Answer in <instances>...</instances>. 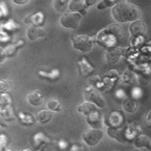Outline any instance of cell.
Returning a JSON list of instances; mask_svg holds the SVG:
<instances>
[{
  "mask_svg": "<svg viewBox=\"0 0 151 151\" xmlns=\"http://www.w3.org/2000/svg\"><path fill=\"white\" fill-rule=\"evenodd\" d=\"M113 19L118 22L125 23L134 21L140 19L141 12L139 9L131 4L128 0H119L111 10Z\"/></svg>",
  "mask_w": 151,
  "mask_h": 151,
  "instance_id": "1",
  "label": "cell"
},
{
  "mask_svg": "<svg viewBox=\"0 0 151 151\" xmlns=\"http://www.w3.org/2000/svg\"><path fill=\"white\" fill-rule=\"evenodd\" d=\"M122 28L119 24H112L98 32L96 36V42L107 48L114 47L122 36Z\"/></svg>",
  "mask_w": 151,
  "mask_h": 151,
  "instance_id": "2",
  "label": "cell"
},
{
  "mask_svg": "<svg viewBox=\"0 0 151 151\" xmlns=\"http://www.w3.org/2000/svg\"><path fill=\"white\" fill-rule=\"evenodd\" d=\"M83 14L76 12H65L60 17V24L66 29H77Z\"/></svg>",
  "mask_w": 151,
  "mask_h": 151,
  "instance_id": "3",
  "label": "cell"
},
{
  "mask_svg": "<svg viewBox=\"0 0 151 151\" xmlns=\"http://www.w3.org/2000/svg\"><path fill=\"white\" fill-rule=\"evenodd\" d=\"M72 45L76 50L88 52L93 47V40L86 35H77L72 38Z\"/></svg>",
  "mask_w": 151,
  "mask_h": 151,
  "instance_id": "4",
  "label": "cell"
},
{
  "mask_svg": "<svg viewBox=\"0 0 151 151\" xmlns=\"http://www.w3.org/2000/svg\"><path fill=\"white\" fill-rule=\"evenodd\" d=\"M83 94H84L85 100L87 101L93 103L101 108L105 106L104 98L102 96L99 90L96 88L92 87V86L86 88L83 92Z\"/></svg>",
  "mask_w": 151,
  "mask_h": 151,
  "instance_id": "5",
  "label": "cell"
},
{
  "mask_svg": "<svg viewBox=\"0 0 151 151\" xmlns=\"http://www.w3.org/2000/svg\"><path fill=\"white\" fill-rule=\"evenodd\" d=\"M104 133L101 129L91 128L83 132V140L88 146H94L103 138Z\"/></svg>",
  "mask_w": 151,
  "mask_h": 151,
  "instance_id": "6",
  "label": "cell"
},
{
  "mask_svg": "<svg viewBox=\"0 0 151 151\" xmlns=\"http://www.w3.org/2000/svg\"><path fill=\"white\" fill-rule=\"evenodd\" d=\"M25 24H32L33 26L42 27L45 23V15L42 12H36L29 14L23 18Z\"/></svg>",
  "mask_w": 151,
  "mask_h": 151,
  "instance_id": "7",
  "label": "cell"
},
{
  "mask_svg": "<svg viewBox=\"0 0 151 151\" xmlns=\"http://www.w3.org/2000/svg\"><path fill=\"white\" fill-rule=\"evenodd\" d=\"M47 35V31L42 27L31 25L27 29V37L30 41H35L40 38H46Z\"/></svg>",
  "mask_w": 151,
  "mask_h": 151,
  "instance_id": "8",
  "label": "cell"
},
{
  "mask_svg": "<svg viewBox=\"0 0 151 151\" xmlns=\"http://www.w3.org/2000/svg\"><path fill=\"white\" fill-rule=\"evenodd\" d=\"M122 55V49L118 47H110L106 48L104 54L105 60L108 64H113L116 63L120 58V56Z\"/></svg>",
  "mask_w": 151,
  "mask_h": 151,
  "instance_id": "9",
  "label": "cell"
},
{
  "mask_svg": "<svg viewBox=\"0 0 151 151\" xmlns=\"http://www.w3.org/2000/svg\"><path fill=\"white\" fill-rule=\"evenodd\" d=\"M124 133L126 141H131L141 134V128L135 123H130L124 129Z\"/></svg>",
  "mask_w": 151,
  "mask_h": 151,
  "instance_id": "10",
  "label": "cell"
},
{
  "mask_svg": "<svg viewBox=\"0 0 151 151\" xmlns=\"http://www.w3.org/2000/svg\"><path fill=\"white\" fill-rule=\"evenodd\" d=\"M24 44V41L20 40L16 44L9 45L6 47H5L3 49H2V51H1V63L3 61L4 58H12V57L14 56L15 54L17 53V50L19 48H22Z\"/></svg>",
  "mask_w": 151,
  "mask_h": 151,
  "instance_id": "11",
  "label": "cell"
},
{
  "mask_svg": "<svg viewBox=\"0 0 151 151\" xmlns=\"http://www.w3.org/2000/svg\"><path fill=\"white\" fill-rule=\"evenodd\" d=\"M146 31V24L141 19L133 21L129 27V32L134 37H138L144 34Z\"/></svg>",
  "mask_w": 151,
  "mask_h": 151,
  "instance_id": "12",
  "label": "cell"
},
{
  "mask_svg": "<svg viewBox=\"0 0 151 151\" xmlns=\"http://www.w3.org/2000/svg\"><path fill=\"white\" fill-rule=\"evenodd\" d=\"M123 122L122 115L118 111H113L108 114V117L106 118L105 122L108 125V127L119 128L121 126Z\"/></svg>",
  "mask_w": 151,
  "mask_h": 151,
  "instance_id": "13",
  "label": "cell"
},
{
  "mask_svg": "<svg viewBox=\"0 0 151 151\" xmlns=\"http://www.w3.org/2000/svg\"><path fill=\"white\" fill-rule=\"evenodd\" d=\"M43 95L40 91L34 90L27 95V101L28 104L33 106H40L43 103Z\"/></svg>",
  "mask_w": 151,
  "mask_h": 151,
  "instance_id": "14",
  "label": "cell"
},
{
  "mask_svg": "<svg viewBox=\"0 0 151 151\" xmlns=\"http://www.w3.org/2000/svg\"><path fill=\"white\" fill-rule=\"evenodd\" d=\"M86 121L88 123V125L91 126V128L94 129H101L103 124V119L101 117L98 110L91 113L90 115H88L86 119Z\"/></svg>",
  "mask_w": 151,
  "mask_h": 151,
  "instance_id": "15",
  "label": "cell"
},
{
  "mask_svg": "<svg viewBox=\"0 0 151 151\" xmlns=\"http://www.w3.org/2000/svg\"><path fill=\"white\" fill-rule=\"evenodd\" d=\"M87 8L83 0H70L69 3L68 9L71 12H76L85 15L86 9Z\"/></svg>",
  "mask_w": 151,
  "mask_h": 151,
  "instance_id": "16",
  "label": "cell"
},
{
  "mask_svg": "<svg viewBox=\"0 0 151 151\" xmlns=\"http://www.w3.org/2000/svg\"><path fill=\"white\" fill-rule=\"evenodd\" d=\"M78 67L79 73L83 76H87L94 72V67L84 57L78 61Z\"/></svg>",
  "mask_w": 151,
  "mask_h": 151,
  "instance_id": "17",
  "label": "cell"
},
{
  "mask_svg": "<svg viewBox=\"0 0 151 151\" xmlns=\"http://www.w3.org/2000/svg\"><path fill=\"white\" fill-rule=\"evenodd\" d=\"M106 132H107V134L111 138L116 140L119 142L125 143L126 141L125 133H124V129H120L119 128L115 127H108Z\"/></svg>",
  "mask_w": 151,
  "mask_h": 151,
  "instance_id": "18",
  "label": "cell"
},
{
  "mask_svg": "<svg viewBox=\"0 0 151 151\" xmlns=\"http://www.w3.org/2000/svg\"><path fill=\"white\" fill-rule=\"evenodd\" d=\"M96 105L89 101H84L77 106L78 113H81V114H83V115L86 116H88L91 113L96 111Z\"/></svg>",
  "mask_w": 151,
  "mask_h": 151,
  "instance_id": "19",
  "label": "cell"
},
{
  "mask_svg": "<svg viewBox=\"0 0 151 151\" xmlns=\"http://www.w3.org/2000/svg\"><path fill=\"white\" fill-rule=\"evenodd\" d=\"M38 74L40 77L43 79L48 80L49 82H55L60 78V72L58 69H53L51 72L48 73L45 71H39Z\"/></svg>",
  "mask_w": 151,
  "mask_h": 151,
  "instance_id": "20",
  "label": "cell"
},
{
  "mask_svg": "<svg viewBox=\"0 0 151 151\" xmlns=\"http://www.w3.org/2000/svg\"><path fill=\"white\" fill-rule=\"evenodd\" d=\"M0 114L2 117V120L5 122H11L14 121L15 116H14V109L12 106H1L0 108Z\"/></svg>",
  "mask_w": 151,
  "mask_h": 151,
  "instance_id": "21",
  "label": "cell"
},
{
  "mask_svg": "<svg viewBox=\"0 0 151 151\" xmlns=\"http://www.w3.org/2000/svg\"><path fill=\"white\" fill-rule=\"evenodd\" d=\"M134 146L137 148L147 147L151 150V138L147 135L140 134L134 139Z\"/></svg>",
  "mask_w": 151,
  "mask_h": 151,
  "instance_id": "22",
  "label": "cell"
},
{
  "mask_svg": "<svg viewBox=\"0 0 151 151\" xmlns=\"http://www.w3.org/2000/svg\"><path fill=\"white\" fill-rule=\"evenodd\" d=\"M137 101L133 98H125L122 102V108L127 113H134L137 108Z\"/></svg>",
  "mask_w": 151,
  "mask_h": 151,
  "instance_id": "23",
  "label": "cell"
},
{
  "mask_svg": "<svg viewBox=\"0 0 151 151\" xmlns=\"http://www.w3.org/2000/svg\"><path fill=\"white\" fill-rule=\"evenodd\" d=\"M52 111L49 110H42L37 114V120L40 124L48 123L52 118Z\"/></svg>",
  "mask_w": 151,
  "mask_h": 151,
  "instance_id": "24",
  "label": "cell"
},
{
  "mask_svg": "<svg viewBox=\"0 0 151 151\" xmlns=\"http://www.w3.org/2000/svg\"><path fill=\"white\" fill-rule=\"evenodd\" d=\"M48 143H49V139L42 132H38L33 137V144L35 147L40 148L41 146Z\"/></svg>",
  "mask_w": 151,
  "mask_h": 151,
  "instance_id": "25",
  "label": "cell"
},
{
  "mask_svg": "<svg viewBox=\"0 0 151 151\" xmlns=\"http://www.w3.org/2000/svg\"><path fill=\"white\" fill-rule=\"evenodd\" d=\"M19 120L23 125H32L35 123V119L32 114L29 113L20 112L18 113Z\"/></svg>",
  "mask_w": 151,
  "mask_h": 151,
  "instance_id": "26",
  "label": "cell"
},
{
  "mask_svg": "<svg viewBox=\"0 0 151 151\" xmlns=\"http://www.w3.org/2000/svg\"><path fill=\"white\" fill-rule=\"evenodd\" d=\"M47 108L52 112H60L61 110V104L58 98H50L47 101Z\"/></svg>",
  "mask_w": 151,
  "mask_h": 151,
  "instance_id": "27",
  "label": "cell"
},
{
  "mask_svg": "<svg viewBox=\"0 0 151 151\" xmlns=\"http://www.w3.org/2000/svg\"><path fill=\"white\" fill-rule=\"evenodd\" d=\"M70 0H53V7L58 12H64L68 8Z\"/></svg>",
  "mask_w": 151,
  "mask_h": 151,
  "instance_id": "28",
  "label": "cell"
},
{
  "mask_svg": "<svg viewBox=\"0 0 151 151\" xmlns=\"http://www.w3.org/2000/svg\"><path fill=\"white\" fill-rule=\"evenodd\" d=\"M151 79V71L149 69H145L141 71L138 76V81L142 85H147L150 83Z\"/></svg>",
  "mask_w": 151,
  "mask_h": 151,
  "instance_id": "29",
  "label": "cell"
},
{
  "mask_svg": "<svg viewBox=\"0 0 151 151\" xmlns=\"http://www.w3.org/2000/svg\"><path fill=\"white\" fill-rule=\"evenodd\" d=\"M19 27H20V25L16 22H14L13 20H9L6 23L2 24V29L6 32V33L7 32H14V31L19 29Z\"/></svg>",
  "mask_w": 151,
  "mask_h": 151,
  "instance_id": "30",
  "label": "cell"
},
{
  "mask_svg": "<svg viewBox=\"0 0 151 151\" xmlns=\"http://www.w3.org/2000/svg\"><path fill=\"white\" fill-rule=\"evenodd\" d=\"M12 105V98L8 93H2L0 96V106H8Z\"/></svg>",
  "mask_w": 151,
  "mask_h": 151,
  "instance_id": "31",
  "label": "cell"
},
{
  "mask_svg": "<svg viewBox=\"0 0 151 151\" xmlns=\"http://www.w3.org/2000/svg\"><path fill=\"white\" fill-rule=\"evenodd\" d=\"M119 0H101V2L98 4L97 8L99 10H102L106 8L114 6L118 2Z\"/></svg>",
  "mask_w": 151,
  "mask_h": 151,
  "instance_id": "32",
  "label": "cell"
},
{
  "mask_svg": "<svg viewBox=\"0 0 151 151\" xmlns=\"http://www.w3.org/2000/svg\"><path fill=\"white\" fill-rule=\"evenodd\" d=\"M122 80L124 83H128V84H132L134 83V75L132 72L130 70H126L124 72L123 75H122Z\"/></svg>",
  "mask_w": 151,
  "mask_h": 151,
  "instance_id": "33",
  "label": "cell"
},
{
  "mask_svg": "<svg viewBox=\"0 0 151 151\" xmlns=\"http://www.w3.org/2000/svg\"><path fill=\"white\" fill-rule=\"evenodd\" d=\"M88 82L91 86L94 88H101V79L99 76V75H94L88 79Z\"/></svg>",
  "mask_w": 151,
  "mask_h": 151,
  "instance_id": "34",
  "label": "cell"
},
{
  "mask_svg": "<svg viewBox=\"0 0 151 151\" xmlns=\"http://www.w3.org/2000/svg\"><path fill=\"white\" fill-rule=\"evenodd\" d=\"M12 87V83L9 80L6 79H1L0 81V91L1 93H4L7 91Z\"/></svg>",
  "mask_w": 151,
  "mask_h": 151,
  "instance_id": "35",
  "label": "cell"
},
{
  "mask_svg": "<svg viewBox=\"0 0 151 151\" xmlns=\"http://www.w3.org/2000/svg\"><path fill=\"white\" fill-rule=\"evenodd\" d=\"M142 94L143 91L140 88L135 87L132 90V98L136 101L139 100L142 97Z\"/></svg>",
  "mask_w": 151,
  "mask_h": 151,
  "instance_id": "36",
  "label": "cell"
},
{
  "mask_svg": "<svg viewBox=\"0 0 151 151\" xmlns=\"http://www.w3.org/2000/svg\"><path fill=\"white\" fill-rule=\"evenodd\" d=\"M0 9H1V17L3 18L4 17H6L8 15V9L7 6L5 5V4L3 2H1V5H0Z\"/></svg>",
  "mask_w": 151,
  "mask_h": 151,
  "instance_id": "37",
  "label": "cell"
},
{
  "mask_svg": "<svg viewBox=\"0 0 151 151\" xmlns=\"http://www.w3.org/2000/svg\"><path fill=\"white\" fill-rule=\"evenodd\" d=\"M58 146L59 149L66 150L68 147V143H67V141H64V140H60L58 142Z\"/></svg>",
  "mask_w": 151,
  "mask_h": 151,
  "instance_id": "38",
  "label": "cell"
},
{
  "mask_svg": "<svg viewBox=\"0 0 151 151\" xmlns=\"http://www.w3.org/2000/svg\"><path fill=\"white\" fill-rule=\"evenodd\" d=\"M0 144H1V148L5 147L7 144V137H5L4 134H2L1 137H0Z\"/></svg>",
  "mask_w": 151,
  "mask_h": 151,
  "instance_id": "39",
  "label": "cell"
},
{
  "mask_svg": "<svg viewBox=\"0 0 151 151\" xmlns=\"http://www.w3.org/2000/svg\"><path fill=\"white\" fill-rule=\"evenodd\" d=\"M116 95L118 98H121V99H123V98H125V93L124 92L123 90L122 89H119L116 92Z\"/></svg>",
  "mask_w": 151,
  "mask_h": 151,
  "instance_id": "40",
  "label": "cell"
},
{
  "mask_svg": "<svg viewBox=\"0 0 151 151\" xmlns=\"http://www.w3.org/2000/svg\"><path fill=\"white\" fill-rule=\"evenodd\" d=\"M83 1H84L85 3H86V6H87V7H89V6H91V5L97 3L99 0H83Z\"/></svg>",
  "mask_w": 151,
  "mask_h": 151,
  "instance_id": "41",
  "label": "cell"
},
{
  "mask_svg": "<svg viewBox=\"0 0 151 151\" xmlns=\"http://www.w3.org/2000/svg\"><path fill=\"white\" fill-rule=\"evenodd\" d=\"M13 2L16 5H26L29 0H12Z\"/></svg>",
  "mask_w": 151,
  "mask_h": 151,
  "instance_id": "42",
  "label": "cell"
},
{
  "mask_svg": "<svg viewBox=\"0 0 151 151\" xmlns=\"http://www.w3.org/2000/svg\"><path fill=\"white\" fill-rule=\"evenodd\" d=\"M81 150H82V148L76 145V144H73V146L70 147L69 151H81Z\"/></svg>",
  "mask_w": 151,
  "mask_h": 151,
  "instance_id": "43",
  "label": "cell"
},
{
  "mask_svg": "<svg viewBox=\"0 0 151 151\" xmlns=\"http://www.w3.org/2000/svg\"><path fill=\"white\" fill-rule=\"evenodd\" d=\"M146 121L148 125H151V110H150L149 112L147 113V114Z\"/></svg>",
  "mask_w": 151,
  "mask_h": 151,
  "instance_id": "44",
  "label": "cell"
},
{
  "mask_svg": "<svg viewBox=\"0 0 151 151\" xmlns=\"http://www.w3.org/2000/svg\"><path fill=\"white\" fill-rule=\"evenodd\" d=\"M1 151H12V150L9 149V148L2 147V148H1Z\"/></svg>",
  "mask_w": 151,
  "mask_h": 151,
  "instance_id": "45",
  "label": "cell"
},
{
  "mask_svg": "<svg viewBox=\"0 0 151 151\" xmlns=\"http://www.w3.org/2000/svg\"><path fill=\"white\" fill-rule=\"evenodd\" d=\"M131 151H142V150L140 149H135V150H131Z\"/></svg>",
  "mask_w": 151,
  "mask_h": 151,
  "instance_id": "46",
  "label": "cell"
},
{
  "mask_svg": "<svg viewBox=\"0 0 151 151\" xmlns=\"http://www.w3.org/2000/svg\"><path fill=\"white\" fill-rule=\"evenodd\" d=\"M23 151H33V150H30V149H25V150H24Z\"/></svg>",
  "mask_w": 151,
  "mask_h": 151,
  "instance_id": "47",
  "label": "cell"
},
{
  "mask_svg": "<svg viewBox=\"0 0 151 151\" xmlns=\"http://www.w3.org/2000/svg\"><path fill=\"white\" fill-rule=\"evenodd\" d=\"M36 151H41V150H36Z\"/></svg>",
  "mask_w": 151,
  "mask_h": 151,
  "instance_id": "48",
  "label": "cell"
}]
</instances>
